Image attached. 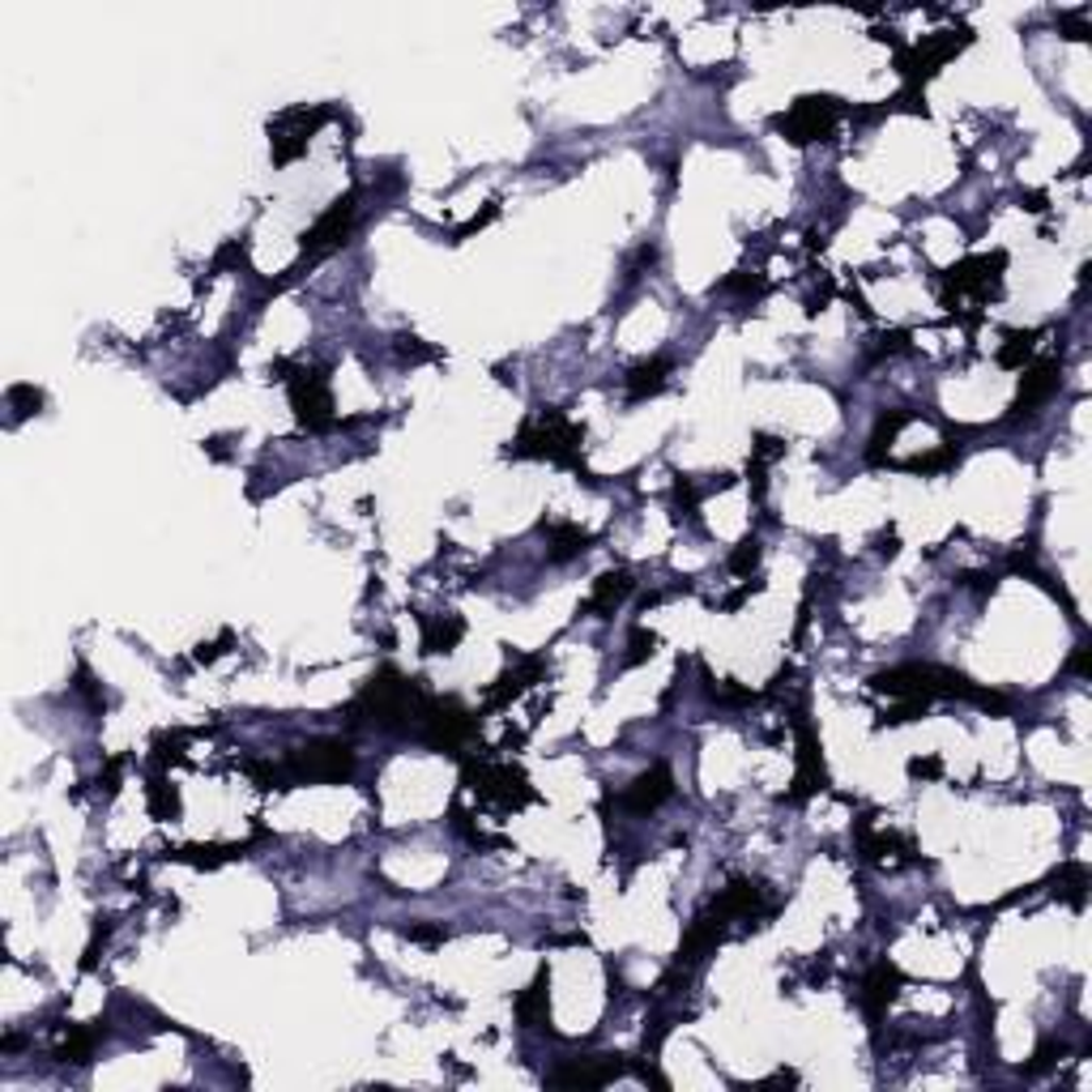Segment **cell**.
Listing matches in <instances>:
<instances>
[{
	"mask_svg": "<svg viewBox=\"0 0 1092 1092\" xmlns=\"http://www.w3.org/2000/svg\"><path fill=\"white\" fill-rule=\"evenodd\" d=\"M581 436H585V431H581L577 423H568L560 410H542L533 423L521 427L512 453H516V457H551V461H560V465L581 470V457H577Z\"/></svg>",
	"mask_w": 1092,
	"mask_h": 1092,
	"instance_id": "cell-1",
	"label": "cell"
},
{
	"mask_svg": "<svg viewBox=\"0 0 1092 1092\" xmlns=\"http://www.w3.org/2000/svg\"><path fill=\"white\" fill-rule=\"evenodd\" d=\"M291 768L304 781H346L355 772V751L346 743H312L291 755Z\"/></svg>",
	"mask_w": 1092,
	"mask_h": 1092,
	"instance_id": "cell-2",
	"label": "cell"
},
{
	"mask_svg": "<svg viewBox=\"0 0 1092 1092\" xmlns=\"http://www.w3.org/2000/svg\"><path fill=\"white\" fill-rule=\"evenodd\" d=\"M841 107L833 99H798V107L789 116H781L777 124L789 133V141H815V137H829L837 124Z\"/></svg>",
	"mask_w": 1092,
	"mask_h": 1092,
	"instance_id": "cell-3",
	"label": "cell"
},
{
	"mask_svg": "<svg viewBox=\"0 0 1092 1092\" xmlns=\"http://www.w3.org/2000/svg\"><path fill=\"white\" fill-rule=\"evenodd\" d=\"M291 402H295V414H300L308 427H325V423L334 419L329 380H325V372H317V368H304V372L291 380Z\"/></svg>",
	"mask_w": 1092,
	"mask_h": 1092,
	"instance_id": "cell-4",
	"label": "cell"
},
{
	"mask_svg": "<svg viewBox=\"0 0 1092 1092\" xmlns=\"http://www.w3.org/2000/svg\"><path fill=\"white\" fill-rule=\"evenodd\" d=\"M321 120H325V112H287L278 124H273L269 133H273V158L278 163H291V158H300L304 150H308V137L321 129Z\"/></svg>",
	"mask_w": 1092,
	"mask_h": 1092,
	"instance_id": "cell-5",
	"label": "cell"
},
{
	"mask_svg": "<svg viewBox=\"0 0 1092 1092\" xmlns=\"http://www.w3.org/2000/svg\"><path fill=\"white\" fill-rule=\"evenodd\" d=\"M351 218H355V197H342V201H334V209L304 235V252L317 260V256H325V252H334L342 239H346V231H351Z\"/></svg>",
	"mask_w": 1092,
	"mask_h": 1092,
	"instance_id": "cell-6",
	"label": "cell"
},
{
	"mask_svg": "<svg viewBox=\"0 0 1092 1092\" xmlns=\"http://www.w3.org/2000/svg\"><path fill=\"white\" fill-rule=\"evenodd\" d=\"M474 789L482 794V798H495V802H525L529 798V789H525V777L516 772V768H478V777H474Z\"/></svg>",
	"mask_w": 1092,
	"mask_h": 1092,
	"instance_id": "cell-7",
	"label": "cell"
},
{
	"mask_svg": "<svg viewBox=\"0 0 1092 1092\" xmlns=\"http://www.w3.org/2000/svg\"><path fill=\"white\" fill-rule=\"evenodd\" d=\"M624 1067L619 1062H611V1054H602V1058H590V1062H577V1067H564V1071H556V1079L551 1084H573V1088H602L607 1079H615Z\"/></svg>",
	"mask_w": 1092,
	"mask_h": 1092,
	"instance_id": "cell-8",
	"label": "cell"
},
{
	"mask_svg": "<svg viewBox=\"0 0 1092 1092\" xmlns=\"http://www.w3.org/2000/svg\"><path fill=\"white\" fill-rule=\"evenodd\" d=\"M662 798H670V768H666V764H653V768L628 789L624 802H628L632 811H653Z\"/></svg>",
	"mask_w": 1092,
	"mask_h": 1092,
	"instance_id": "cell-9",
	"label": "cell"
},
{
	"mask_svg": "<svg viewBox=\"0 0 1092 1092\" xmlns=\"http://www.w3.org/2000/svg\"><path fill=\"white\" fill-rule=\"evenodd\" d=\"M1054 385H1058V359H1045V363H1037V368L1024 376V385H1020V397H1016V414H1024V410H1033L1037 402H1045V397L1054 393Z\"/></svg>",
	"mask_w": 1092,
	"mask_h": 1092,
	"instance_id": "cell-10",
	"label": "cell"
},
{
	"mask_svg": "<svg viewBox=\"0 0 1092 1092\" xmlns=\"http://www.w3.org/2000/svg\"><path fill=\"white\" fill-rule=\"evenodd\" d=\"M897 986H901L897 965H875V969H871V977H867V994H863V1003H867L871 1020H880V1016L888 1011V1003L897 999Z\"/></svg>",
	"mask_w": 1092,
	"mask_h": 1092,
	"instance_id": "cell-11",
	"label": "cell"
},
{
	"mask_svg": "<svg viewBox=\"0 0 1092 1092\" xmlns=\"http://www.w3.org/2000/svg\"><path fill=\"white\" fill-rule=\"evenodd\" d=\"M546 1016H551V1007H546V973H538V982L516 999V1020L525 1028H538L546 1024Z\"/></svg>",
	"mask_w": 1092,
	"mask_h": 1092,
	"instance_id": "cell-12",
	"label": "cell"
},
{
	"mask_svg": "<svg viewBox=\"0 0 1092 1092\" xmlns=\"http://www.w3.org/2000/svg\"><path fill=\"white\" fill-rule=\"evenodd\" d=\"M666 372H670V368H666L662 359L632 368V376H628V393H632V402H641V397H649V393H662V385H666Z\"/></svg>",
	"mask_w": 1092,
	"mask_h": 1092,
	"instance_id": "cell-13",
	"label": "cell"
},
{
	"mask_svg": "<svg viewBox=\"0 0 1092 1092\" xmlns=\"http://www.w3.org/2000/svg\"><path fill=\"white\" fill-rule=\"evenodd\" d=\"M628 590H632V577H628V573H607V577L598 581L594 598H590V611H611V607H619V602L628 598Z\"/></svg>",
	"mask_w": 1092,
	"mask_h": 1092,
	"instance_id": "cell-14",
	"label": "cell"
},
{
	"mask_svg": "<svg viewBox=\"0 0 1092 1092\" xmlns=\"http://www.w3.org/2000/svg\"><path fill=\"white\" fill-rule=\"evenodd\" d=\"M423 628H427V636H423V649H427V653H448V649L461 641V632H465V624H461V619H448V624H440V619H423Z\"/></svg>",
	"mask_w": 1092,
	"mask_h": 1092,
	"instance_id": "cell-15",
	"label": "cell"
},
{
	"mask_svg": "<svg viewBox=\"0 0 1092 1092\" xmlns=\"http://www.w3.org/2000/svg\"><path fill=\"white\" fill-rule=\"evenodd\" d=\"M1033 338H1037V334H1011L1007 346L999 351V363H1003V368H1020V363L1028 359V351H1033Z\"/></svg>",
	"mask_w": 1092,
	"mask_h": 1092,
	"instance_id": "cell-16",
	"label": "cell"
},
{
	"mask_svg": "<svg viewBox=\"0 0 1092 1092\" xmlns=\"http://www.w3.org/2000/svg\"><path fill=\"white\" fill-rule=\"evenodd\" d=\"M901 423H905V414H892V419H880V427H875V436H871V461H880V453L892 444V436L901 431Z\"/></svg>",
	"mask_w": 1092,
	"mask_h": 1092,
	"instance_id": "cell-17",
	"label": "cell"
},
{
	"mask_svg": "<svg viewBox=\"0 0 1092 1092\" xmlns=\"http://www.w3.org/2000/svg\"><path fill=\"white\" fill-rule=\"evenodd\" d=\"M755 560H760V542L755 538H747L738 551H734V560H730V568L734 573H747V568H755Z\"/></svg>",
	"mask_w": 1092,
	"mask_h": 1092,
	"instance_id": "cell-18",
	"label": "cell"
},
{
	"mask_svg": "<svg viewBox=\"0 0 1092 1092\" xmlns=\"http://www.w3.org/2000/svg\"><path fill=\"white\" fill-rule=\"evenodd\" d=\"M86 1054H90V1033H73V1037L65 1041V1050H61L65 1062H69V1058H73V1062H86Z\"/></svg>",
	"mask_w": 1092,
	"mask_h": 1092,
	"instance_id": "cell-19",
	"label": "cell"
},
{
	"mask_svg": "<svg viewBox=\"0 0 1092 1092\" xmlns=\"http://www.w3.org/2000/svg\"><path fill=\"white\" fill-rule=\"evenodd\" d=\"M406 935H410V939H419V943H440V939H444V931H440V926H410Z\"/></svg>",
	"mask_w": 1092,
	"mask_h": 1092,
	"instance_id": "cell-20",
	"label": "cell"
},
{
	"mask_svg": "<svg viewBox=\"0 0 1092 1092\" xmlns=\"http://www.w3.org/2000/svg\"><path fill=\"white\" fill-rule=\"evenodd\" d=\"M909 772H914V777H935V772H939V760H926V764H922V760H914V764H909Z\"/></svg>",
	"mask_w": 1092,
	"mask_h": 1092,
	"instance_id": "cell-21",
	"label": "cell"
}]
</instances>
